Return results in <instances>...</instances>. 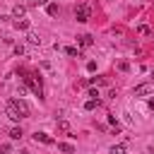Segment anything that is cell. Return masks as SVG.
Here are the masks:
<instances>
[{"mask_svg": "<svg viewBox=\"0 0 154 154\" xmlns=\"http://www.w3.org/2000/svg\"><path fill=\"white\" fill-rule=\"evenodd\" d=\"M24 75V84H29V89L41 99L43 96V84H41V77L38 75H34V72H22Z\"/></svg>", "mask_w": 154, "mask_h": 154, "instance_id": "cell-1", "label": "cell"}, {"mask_svg": "<svg viewBox=\"0 0 154 154\" xmlns=\"http://www.w3.org/2000/svg\"><path fill=\"white\" fill-rule=\"evenodd\" d=\"M91 17V7L89 5H77V22H89Z\"/></svg>", "mask_w": 154, "mask_h": 154, "instance_id": "cell-2", "label": "cell"}, {"mask_svg": "<svg viewBox=\"0 0 154 154\" xmlns=\"http://www.w3.org/2000/svg\"><path fill=\"white\" fill-rule=\"evenodd\" d=\"M5 111H7V118H10V120H19V118H24V116H22V111H19L12 101H7V108H5Z\"/></svg>", "mask_w": 154, "mask_h": 154, "instance_id": "cell-3", "label": "cell"}, {"mask_svg": "<svg viewBox=\"0 0 154 154\" xmlns=\"http://www.w3.org/2000/svg\"><path fill=\"white\" fill-rule=\"evenodd\" d=\"M149 94H152V87H149V84L135 87V96H137V99H144V96H149Z\"/></svg>", "mask_w": 154, "mask_h": 154, "instance_id": "cell-4", "label": "cell"}, {"mask_svg": "<svg viewBox=\"0 0 154 154\" xmlns=\"http://www.w3.org/2000/svg\"><path fill=\"white\" fill-rule=\"evenodd\" d=\"M10 101H12V103L22 111V116H24V118L29 116V106H26V101H24V99H10Z\"/></svg>", "mask_w": 154, "mask_h": 154, "instance_id": "cell-5", "label": "cell"}, {"mask_svg": "<svg viewBox=\"0 0 154 154\" xmlns=\"http://www.w3.org/2000/svg\"><path fill=\"white\" fill-rule=\"evenodd\" d=\"M34 140H36V142H43V144H53V137H51L48 132H36Z\"/></svg>", "mask_w": 154, "mask_h": 154, "instance_id": "cell-6", "label": "cell"}, {"mask_svg": "<svg viewBox=\"0 0 154 154\" xmlns=\"http://www.w3.org/2000/svg\"><path fill=\"white\" fill-rule=\"evenodd\" d=\"M77 43L87 48V46H91V43H94V38H91L89 34H79V36H77Z\"/></svg>", "mask_w": 154, "mask_h": 154, "instance_id": "cell-7", "label": "cell"}, {"mask_svg": "<svg viewBox=\"0 0 154 154\" xmlns=\"http://www.w3.org/2000/svg\"><path fill=\"white\" fill-rule=\"evenodd\" d=\"M26 38H29V43H31V46H41V36H38L36 31H29V34H26Z\"/></svg>", "mask_w": 154, "mask_h": 154, "instance_id": "cell-8", "label": "cell"}, {"mask_svg": "<svg viewBox=\"0 0 154 154\" xmlns=\"http://www.w3.org/2000/svg\"><path fill=\"white\" fill-rule=\"evenodd\" d=\"M24 12H26V7H24V5H14V7H12V14H14L17 19H22V17H24Z\"/></svg>", "mask_w": 154, "mask_h": 154, "instance_id": "cell-9", "label": "cell"}, {"mask_svg": "<svg viewBox=\"0 0 154 154\" xmlns=\"http://www.w3.org/2000/svg\"><path fill=\"white\" fill-rule=\"evenodd\" d=\"M58 149H60V152H65V154H75V147H72V144H67V142H60V144H58Z\"/></svg>", "mask_w": 154, "mask_h": 154, "instance_id": "cell-10", "label": "cell"}, {"mask_svg": "<svg viewBox=\"0 0 154 154\" xmlns=\"http://www.w3.org/2000/svg\"><path fill=\"white\" fill-rule=\"evenodd\" d=\"M108 154H125V144H113Z\"/></svg>", "mask_w": 154, "mask_h": 154, "instance_id": "cell-11", "label": "cell"}, {"mask_svg": "<svg viewBox=\"0 0 154 154\" xmlns=\"http://www.w3.org/2000/svg\"><path fill=\"white\" fill-rule=\"evenodd\" d=\"M46 10H48V14H51V17H55V14H58V5H55V2H48V5H46Z\"/></svg>", "mask_w": 154, "mask_h": 154, "instance_id": "cell-12", "label": "cell"}, {"mask_svg": "<svg viewBox=\"0 0 154 154\" xmlns=\"http://www.w3.org/2000/svg\"><path fill=\"white\" fill-rule=\"evenodd\" d=\"M14 26L17 29H29V19H14Z\"/></svg>", "mask_w": 154, "mask_h": 154, "instance_id": "cell-13", "label": "cell"}, {"mask_svg": "<svg viewBox=\"0 0 154 154\" xmlns=\"http://www.w3.org/2000/svg\"><path fill=\"white\" fill-rule=\"evenodd\" d=\"M58 130L60 132H70V123L67 120H58Z\"/></svg>", "mask_w": 154, "mask_h": 154, "instance_id": "cell-14", "label": "cell"}, {"mask_svg": "<svg viewBox=\"0 0 154 154\" xmlns=\"http://www.w3.org/2000/svg\"><path fill=\"white\" fill-rule=\"evenodd\" d=\"M22 135H24V132H22V128H12V130H10V137H12V140H19Z\"/></svg>", "mask_w": 154, "mask_h": 154, "instance_id": "cell-15", "label": "cell"}, {"mask_svg": "<svg viewBox=\"0 0 154 154\" xmlns=\"http://www.w3.org/2000/svg\"><path fill=\"white\" fill-rule=\"evenodd\" d=\"M65 53H67V55H72V58H79V51H77L75 46H67V48H65Z\"/></svg>", "mask_w": 154, "mask_h": 154, "instance_id": "cell-16", "label": "cell"}, {"mask_svg": "<svg viewBox=\"0 0 154 154\" xmlns=\"http://www.w3.org/2000/svg\"><path fill=\"white\" fill-rule=\"evenodd\" d=\"M91 84H101V87H106V84H108V79H106V77H94V79H91Z\"/></svg>", "mask_w": 154, "mask_h": 154, "instance_id": "cell-17", "label": "cell"}, {"mask_svg": "<svg viewBox=\"0 0 154 154\" xmlns=\"http://www.w3.org/2000/svg\"><path fill=\"white\" fill-rule=\"evenodd\" d=\"M137 31H140L142 36H149V34H152V29H149V26H144V24H142V26H137Z\"/></svg>", "mask_w": 154, "mask_h": 154, "instance_id": "cell-18", "label": "cell"}, {"mask_svg": "<svg viewBox=\"0 0 154 154\" xmlns=\"http://www.w3.org/2000/svg\"><path fill=\"white\" fill-rule=\"evenodd\" d=\"M96 103H99V101H94V99H89V101L84 103V108H87V111H94V108H96Z\"/></svg>", "mask_w": 154, "mask_h": 154, "instance_id": "cell-19", "label": "cell"}, {"mask_svg": "<svg viewBox=\"0 0 154 154\" xmlns=\"http://www.w3.org/2000/svg\"><path fill=\"white\" fill-rule=\"evenodd\" d=\"M24 51H26V48H24L22 43H17V46H14V55H24Z\"/></svg>", "mask_w": 154, "mask_h": 154, "instance_id": "cell-20", "label": "cell"}, {"mask_svg": "<svg viewBox=\"0 0 154 154\" xmlns=\"http://www.w3.org/2000/svg\"><path fill=\"white\" fill-rule=\"evenodd\" d=\"M89 96H91L94 101H99V91H96V89H89Z\"/></svg>", "mask_w": 154, "mask_h": 154, "instance_id": "cell-21", "label": "cell"}, {"mask_svg": "<svg viewBox=\"0 0 154 154\" xmlns=\"http://www.w3.org/2000/svg\"><path fill=\"white\" fill-rule=\"evenodd\" d=\"M0 154H10V144H0Z\"/></svg>", "mask_w": 154, "mask_h": 154, "instance_id": "cell-22", "label": "cell"}, {"mask_svg": "<svg viewBox=\"0 0 154 154\" xmlns=\"http://www.w3.org/2000/svg\"><path fill=\"white\" fill-rule=\"evenodd\" d=\"M31 5H48V0H31Z\"/></svg>", "mask_w": 154, "mask_h": 154, "instance_id": "cell-23", "label": "cell"}, {"mask_svg": "<svg viewBox=\"0 0 154 154\" xmlns=\"http://www.w3.org/2000/svg\"><path fill=\"white\" fill-rule=\"evenodd\" d=\"M152 77H154V72H152Z\"/></svg>", "mask_w": 154, "mask_h": 154, "instance_id": "cell-24", "label": "cell"}]
</instances>
